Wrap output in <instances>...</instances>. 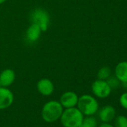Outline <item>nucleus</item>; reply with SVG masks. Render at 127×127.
Instances as JSON below:
<instances>
[{"label":"nucleus","instance_id":"10","mask_svg":"<svg viewBox=\"0 0 127 127\" xmlns=\"http://www.w3.org/2000/svg\"><path fill=\"white\" fill-rule=\"evenodd\" d=\"M37 88L38 91L44 96H49L52 94L54 91V85L52 82L47 79H43L40 80L37 85Z\"/></svg>","mask_w":127,"mask_h":127},{"label":"nucleus","instance_id":"18","mask_svg":"<svg viewBox=\"0 0 127 127\" xmlns=\"http://www.w3.org/2000/svg\"><path fill=\"white\" fill-rule=\"evenodd\" d=\"M99 127H114V126H112L111 124L108 123H102Z\"/></svg>","mask_w":127,"mask_h":127},{"label":"nucleus","instance_id":"17","mask_svg":"<svg viewBox=\"0 0 127 127\" xmlns=\"http://www.w3.org/2000/svg\"><path fill=\"white\" fill-rule=\"evenodd\" d=\"M120 105L127 110V92L123 93L120 97Z\"/></svg>","mask_w":127,"mask_h":127},{"label":"nucleus","instance_id":"2","mask_svg":"<svg viewBox=\"0 0 127 127\" xmlns=\"http://www.w3.org/2000/svg\"><path fill=\"white\" fill-rule=\"evenodd\" d=\"M63 112V106L59 102L49 101L43 107L41 115L43 119L47 123H52L58 120Z\"/></svg>","mask_w":127,"mask_h":127},{"label":"nucleus","instance_id":"11","mask_svg":"<svg viewBox=\"0 0 127 127\" xmlns=\"http://www.w3.org/2000/svg\"><path fill=\"white\" fill-rule=\"evenodd\" d=\"M115 76L120 82H127V61L120 62L115 67Z\"/></svg>","mask_w":127,"mask_h":127},{"label":"nucleus","instance_id":"15","mask_svg":"<svg viewBox=\"0 0 127 127\" xmlns=\"http://www.w3.org/2000/svg\"><path fill=\"white\" fill-rule=\"evenodd\" d=\"M114 127H127V117L123 115H119L114 121Z\"/></svg>","mask_w":127,"mask_h":127},{"label":"nucleus","instance_id":"5","mask_svg":"<svg viewBox=\"0 0 127 127\" xmlns=\"http://www.w3.org/2000/svg\"><path fill=\"white\" fill-rule=\"evenodd\" d=\"M92 91L99 98H106L111 92V88L106 80L97 79L92 84Z\"/></svg>","mask_w":127,"mask_h":127},{"label":"nucleus","instance_id":"14","mask_svg":"<svg viewBox=\"0 0 127 127\" xmlns=\"http://www.w3.org/2000/svg\"><path fill=\"white\" fill-rule=\"evenodd\" d=\"M110 76H111V70L108 67H102L97 73L98 79L102 80H106Z\"/></svg>","mask_w":127,"mask_h":127},{"label":"nucleus","instance_id":"7","mask_svg":"<svg viewBox=\"0 0 127 127\" xmlns=\"http://www.w3.org/2000/svg\"><path fill=\"white\" fill-rule=\"evenodd\" d=\"M14 101L12 92L5 88H0V109H5L11 105Z\"/></svg>","mask_w":127,"mask_h":127},{"label":"nucleus","instance_id":"9","mask_svg":"<svg viewBox=\"0 0 127 127\" xmlns=\"http://www.w3.org/2000/svg\"><path fill=\"white\" fill-rule=\"evenodd\" d=\"M40 32L41 29L40 26L35 23H33L27 30L26 34V40L29 43H32L36 42L40 35Z\"/></svg>","mask_w":127,"mask_h":127},{"label":"nucleus","instance_id":"19","mask_svg":"<svg viewBox=\"0 0 127 127\" xmlns=\"http://www.w3.org/2000/svg\"><path fill=\"white\" fill-rule=\"evenodd\" d=\"M5 1V0H0V4H2V3H3Z\"/></svg>","mask_w":127,"mask_h":127},{"label":"nucleus","instance_id":"6","mask_svg":"<svg viewBox=\"0 0 127 127\" xmlns=\"http://www.w3.org/2000/svg\"><path fill=\"white\" fill-rule=\"evenodd\" d=\"M79 97L76 94L72 91H68L64 94L60 99V103L66 108L75 107L77 105Z\"/></svg>","mask_w":127,"mask_h":127},{"label":"nucleus","instance_id":"12","mask_svg":"<svg viewBox=\"0 0 127 127\" xmlns=\"http://www.w3.org/2000/svg\"><path fill=\"white\" fill-rule=\"evenodd\" d=\"M15 79V73L11 70H4L0 75V83L3 87H8L11 85Z\"/></svg>","mask_w":127,"mask_h":127},{"label":"nucleus","instance_id":"8","mask_svg":"<svg viewBox=\"0 0 127 127\" xmlns=\"http://www.w3.org/2000/svg\"><path fill=\"white\" fill-rule=\"evenodd\" d=\"M98 115L101 121L103 123H109L115 117L116 111L113 106L108 105L99 110Z\"/></svg>","mask_w":127,"mask_h":127},{"label":"nucleus","instance_id":"3","mask_svg":"<svg viewBox=\"0 0 127 127\" xmlns=\"http://www.w3.org/2000/svg\"><path fill=\"white\" fill-rule=\"evenodd\" d=\"M78 108L86 116H91L96 113L99 109V104L96 99L91 95H82L78 99Z\"/></svg>","mask_w":127,"mask_h":127},{"label":"nucleus","instance_id":"16","mask_svg":"<svg viewBox=\"0 0 127 127\" xmlns=\"http://www.w3.org/2000/svg\"><path fill=\"white\" fill-rule=\"evenodd\" d=\"M106 82H108V84L109 85V86L111 87V88H117L119 84H120V81L119 79L116 77V76H109L107 79Z\"/></svg>","mask_w":127,"mask_h":127},{"label":"nucleus","instance_id":"1","mask_svg":"<svg viewBox=\"0 0 127 127\" xmlns=\"http://www.w3.org/2000/svg\"><path fill=\"white\" fill-rule=\"evenodd\" d=\"M61 122L64 127H79L84 114L78 108H68L63 111L61 116Z\"/></svg>","mask_w":127,"mask_h":127},{"label":"nucleus","instance_id":"13","mask_svg":"<svg viewBox=\"0 0 127 127\" xmlns=\"http://www.w3.org/2000/svg\"><path fill=\"white\" fill-rule=\"evenodd\" d=\"M79 127H97V121L95 117L91 116H87L83 118V120Z\"/></svg>","mask_w":127,"mask_h":127},{"label":"nucleus","instance_id":"20","mask_svg":"<svg viewBox=\"0 0 127 127\" xmlns=\"http://www.w3.org/2000/svg\"><path fill=\"white\" fill-rule=\"evenodd\" d=\"M0 88H2V85H1V83H0Z\"/></svg>","mask_w":127,"mask_h":127},{"label":"nucleus","instance_id":"4","mask_svg":"<svg viewBox=\"0 0 127 127\" xmlns=\"http://www.w3.org/2000/svg\"><path fill=\"white\" fill-rule=\"evenodd\" d=\"M30 20L33 23L38 25L40 29L45 32L48 29L49 23V16L45 10L37 8L32 11V13L31 14Z\"/></svg>","mask_w":127,"mask_h":127}]
</instances>
